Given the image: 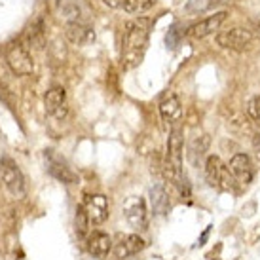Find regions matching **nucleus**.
Returning a JSON list of instances; mask_svg holds the SVG:
<instances>
[{"instance_id":"1","label":"nucleus","mask_w":260,"mask_h":260,"mask_svg":"<svg viewBox=\"0 0 260 260\" xmlns=\"http://www.w3.org/2000/svg\"><path fill=\"white\" fill-rule=\"evenodd\" d=\"M150 19H131L122 29V50H120V61L125 71L135 69L141 65L148 48L150 38Z\"/></svg>"},{"instance_id":"2","label":"nucleus","mask_w":260,"mask_h":260,"mask_svg":"<svg viewBox=\"0 0 260 260\" xmlns=\"http://www.w3.org/2000/svg\"><path fill=\"white\" fill-rule=\"evenodd\" d=\"M164 175L171 184L181 190L182 194H190V186L182 173V129L175 127L167 139V152L164 159Z\"/></svg>"},{"instance_id":"3","label":"nucleus","mask_w":260,"mask_h":260,"mask_svg":"<svg viewBox=\"0 0 260 260\" xmlns=\"http://www.w3.org/2000/svg\"><path fill=\"white\" fill-rule=\"evenodd\" d=\"M0 177H2V182L10 194L15 198L25 196V192H27L25 175H23L21 167L17 166V161L8 154H2V158H0Z\"/></svg>"},{"instance_id":"4","label":"nucleus","mask_w":260,"mask_h":260,"mask_svg":"<svg viewBox=\"0 0 260 260\" xmlns=\"http://www.w3.org/2000/svg\"><path fill=\"white\" fill-rule=\"evenodd\" d=\"M4 57H6L10 71L17 76H27V74H32V71H35L32 57H30L27 46L21 40H12L8 44L6 50H4Z\"/></svg>"},{"instance_id":"5","label":"nucleus","mask_w":260,"mask_h":260,"mask_svg":"<svg viewBox=\"0 0 260 260\" xmlns=\"http://www.w3.org/2000/svg\"><path fill=\"white\" fill-rule=\"evenodd\" d=\"M205 177H207L211 186L222 190V192H230L236 186V179L230 173L228 166L215 154L207 156V159H205Z\"/></svg>"},{"instance_id":"6","label":"nucleus","mask_w":260,"mask_h":260,"mask_svg":"<svg viewBox=\"0 0 260 260\" xmlns=\"http://www.w3.org/2000/svg\"><path fill=\"white\" fill-rule=\"evenodd\" d=\"M59 15L67 23H91L93 10L87 0H55Z\"/></svg>"},{"instance_id":"7","label":"nucleus","mask_w":260,"mask_h":260,"mask_svg":"<svg viewBox=\"0 0 260 260\" xmlns=\"http://www.w3.org/2000/svg\"><path fill=\"white\" fill-rule=\"evenodd\" d=\"M44 161H46V171L57 179L59 182L65 184H76L78 182V175L73 171V167L67 164L65 158H61L55 150H46L44 152Z\"/></svg>"},{"instance_id":"8","label":"nucleus","mask_w":260,"mask_h":260,"mask_svg":"<svg viewBox=\"0 0 260 260\" xmlns=\"http://www.w3.org/2000/svg\"><path fill=\"white\" fill-rule=\"evenodd\" d=\"M123 217L133 230H146L148 228V209L145 198L131 196L123 203Z\"/></svg>"},{"instance_id":"9","label":"nucleus","mask_w":260,"mask_h":260,"mask_svg":"<svg viewBox=\"0 0 260 260\" xmlns=\"http://www.w3.org/2000/svg\"><path fill=\"white\" fill-rule=\"evenodd\" d=\"M44 109L46 112L55 118V120H63L69 114V101H67V91L63 86L50 87L46 95H44Z\"/></svg>"},{"instance_id":"10","label":"nucleus","mask_w":260,"mask_h":260,"mask_svg":"<svg viewBox=\"0 0 260 260\" xmlns=\"http://www.w3.org/2000/svg\"><path fill=\"white\" fill-rule=\"evenodd\" d=\"M82 205H84V209H86L87 218H89L91 226H99V224H103L109 218L110 205H109V198L105 194L86 196V200H84Z\"/></svg>"},{"instance_id":"11","label":"nucleus","mask_w":260,"mask_h":260,"mask_svg":"<svg viewBox=\"0 0 260 260\" xmlns=\"http://www.w3.org/2000/svg\"><path fill=\"white\" fill-rule=\"evenodd\" d=\"M251 42H253V32L241 27H234L217 35V44L226 50H245Z\"/></svg>"},{"instance_id":"12","label":"nucleus","mask_w":260,"mask_h":260,"mask_svg":"<svg viewBox=\"0 0 260 260\" xmlns=\"http://www.w3.org/2000/svg\"><path fill=\"white\" fill-rule=\"evenodd\" d=\"M228 17V12H215L213 15H209V17H205V19H200L198 23H194V25H190L186 30V35L190 38H205L209 37V35H213V32H217L218 29H220V25L224 23V19Z\"/></svg>"},{"instance_id":"13","label":"nucleus","mask_w":260,"mask_h":260,"mask_svg":"<svg viewBox=\"0 0 260 260\" xmlns=\"http://www.w3.org/2000/svg\"><path fill=\"white\" fill-rule=\"evenodd\" d=\"M228 169H230V173L234 175L236 182H239V184H251V182H253L254 166H253V161H251V158H249L247 154H243V152L236 154V156L230 159Z\"/></svg>"},{"instance_id":"14","label":"nucleus","mask_w":260,"mask_h":260,"mask_svg":"<svg viewBox=\"0 0 260 260\" xmlns=\"http://www.w3.org/2000/svg\"><path fill=\"white\" fill-rule=\"evenodd\" d=\"M87 253L91 254L93 258H105L107 254L112 251V239L107 232L103 230H93L87 236Z\"/></svg>"},{"instance_id":"15","label":"nucleus","mask_w":260,"mask_h":260,"mask_svg":"<svg viewBox=\"0 0 260 260\" xmlns=\"http://www.w3.org/2000/svg\"><path fill=\"white\" fill-rule=\"evenodd\" d=\"M65 37L74 46H87L95 40V30L87 23H67Z\"/></svg>"},{"instance_id":"16","label":"nucleus","mask_w":260,"mask_h":260,"mask_svg":"<svg viewBox=\"0 0 260 260\" xmlns=\"http://www.w3.org/2000/svg\"><path fill=\"white\" fill-rule=\"evenodd\" d=\"M145 247L146 241L139 234H127V236H120L118 243L114 245V253L118 258H127V256L141 253Z\"/></svg>"},{"instance_id":"17","label":"nucleus","mask_w":260,"mask_h":260,"mask_svg":"<svg viewBox=\"0 0 260 260\" xmlns=\"http://www.w3.org/2000/svg\"><path fill=\"white\" fill-rule=\"evenodd\" d=\"M159 116H161L164 123H167V125H175V123L181 122V118H182L181 99L175 93L167 95L166 99L159 103Z\"/></svg>"},{"instance_id":"18","label":"nucleus","mask_w":260,"mask_h":260,"mask_svg":"<svg viewBox=\"0 0 260 260\" xmlns=\"http://www.w3.org/2000/svg\"><path fill=\"white\" fill-rule=\"evenodd\" d=\"M150 207L152 213L158 217H166L171 209V200L164 184H154L150 188Z\"/></svg>"},{"instance_id":"19","label":"nucleus","mask_w":260,"mask_h":260,"mask_svg":"<svg viewBox=\"0 0 260 260\" xmlns=\"http://www.w3.org/2000/svg\"><path fill=\"white\" fill-rule=\"evenodd\" d=\"M209 145H211V139L209 135H196L192 141H190V145H188V159L192 161V166L198 167L200 166V159L205 158V154L209 150Z\"/></svg>"},{"instance_id":"20","label":"nucleus","mask_w":260,"mask_h":260,"mask_svg":"<svg viewBox=\"0 0 260 260\" xmlns=\"http://www.w3.org/2000/svg\"><path fill=\"white\" fill-rule=\"evenodd\" d=\"M158 0H123V12L127 14H145L150 8H154Z\"/></svg>"},{"instance_id":"21","label":"nucleus","mask_w":260,"mask_h":260,"mask_svg":"<svg viewBox=\"0 0 260 260\" xmlns=\"http://www.w3.org/2000/svg\"><path fill=\"white\" fill-rule=\"evenodd\" d=\"M74 222H76V234H78L80 238H84L87 232H89V226H91L84 205H78V207H76V218H74Z\"/></svg>"},{"instance_id":"22","label":"nucleus","mask_w":260,"mask_h":260,"mask_svg":"<svg viewBox=\"0 0 260 260\" xmlns=\"http://www.w3.org/2000/svg\"><path fill=\"white\" fill-rule=\"evenodd\" d=\"M213 6V0H188V4L184 6L186 14L190 15H200L203 12H207Z\"/></svg>"},{"instance_id":"23","label":"nucleus","mask_w":260,"mask_h":260,"mask_svg":"<svg viewBox=\"0 0 260 260\" xmlns=\"http://www.w3.org/2000/svg\"><path fill=\"white\" fill-rule=\"evenodd\" d=\"M181 38H182V30L179 27V23H175L171 29L167 30L166 35V46L169 50H177L181 46Z\"/></svg>"},{"instance_id":"24","label":"nucleus","mask_w":260,"mask_h":260,"mask_svg":"<svg viewBox=\"0 0 260 260\" xmlns=\"http://www.w3.org/2000/svg\"><path fill=\"white\" fill-rule=\"evenodd\" d=\"M247 116H249V120H253L254 123H258L260 125V95L253 97L249 105H247Z\"/></svg>"},{"instance_id":"25","label":"nucleus","mask_w":260,"mask_h":260,"mask_svg":"<svg viewBox=\"0 0 260 260\" xmlns=\"http://www.w3.org/2000/svg\"><path fill=\"white\" fill-rule=\"evenodd\" d=\"M253 152H254V158L260 164V133H256L253 137Z\"/></svg>"},{"instance_id":"26","label":"nucleus","mask_w":260,"mask_h":260,"mask_svg":"<svg viewBox=\"0 0 260 260\" xmlns=\"http://www.w3.org/2000/svg\"><path fill=\"white\" fill-rule=\"evenodd\" d=\"M211 228H213V226L209 224V226H207V228L203 230V234L200 236V239H198V243H196V247H203L205 243H207V238H209V234H211Z\"/></svg>"},{"instance_id":"27","label":"nucleus","mask_w":260,"mask_h":260,"mask_svg":"<svg viewBox=\"0 0 260 260\" xmlns=\"http://www.w3.org/2000/svg\"><path fill=\"white\" fill-rule=\"evenodd\" d=\"M103 4H107L109 8H122L123 0H101Z\"/></svg>"}]
</instances>
